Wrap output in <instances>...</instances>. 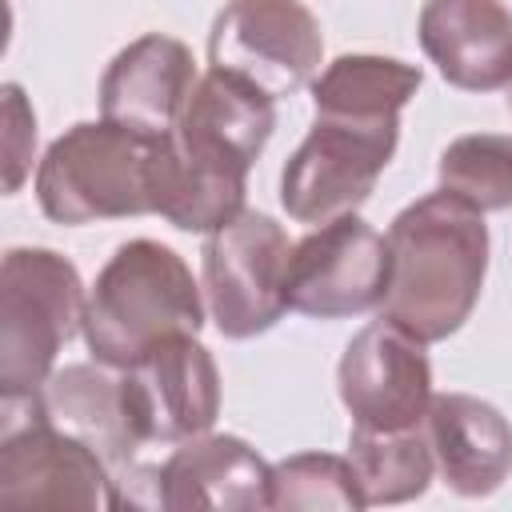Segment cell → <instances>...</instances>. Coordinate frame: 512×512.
Returning a JSON list of instances; mask_svg holds the SVG:
<instances>
[{
  "label": "cell",
  "instance_id": "obj_17",
  "mask_svg": "<svg viewBox=\"0 0 512 512\" xmlns=\"http://www.w3.org/2000/svg\"><path fill=\"white\" fill-rule=\"evenodd\" d=\"M36 412L60 432L96 448L108 460L112 476H120L144 456V444L136 440L128 420L120 368H108L100 360L56 368L36 392Z\"/></svg>",
  "mask_w": 512,
  "mask_h": 512
},
{
  "label": "cell",
  "instance_id": "obj_22",
  "mask_svg": "<svg viewBox=\"0 0 512 512\" xmlns=\"http://www.w3.org/2000/svg\"><path fill=\"white\" fill-rule=\"evenodd\" d=\"M4 116H8V136H4V152H8V180L4 188L16 192L20 180L28 176L32 164V148H36V116L20 92V84H4Z\"/></svg>",
  "mask_w": 512,
  "mask_h": 512
},
{
  "label": "cell",
  "instance_id": "obj_15",
  "mask_svg": "<svg viewBox=\"0 0 512 512\" xmlns=\"http://www.w3.org/2000/svg\"><path fill=\"white\" fill-rule=\"evenodd\" d=\"M160 476V508H224V512H256L272 508V464L240 436L200 432L180 440Z\"/></svg>",
  "mask_w": 512,
  "mask_h": 512
},
{
  "label": "cell",
  "instance_id": "obj_4",
  "mask_svg": "<svg viewBox=\"0 0 512 512\" xmlns=\"http://www.w3.org/2000/svg\"><path fill=\"white\" fill-rule=\"evenodd\" d=\"M156 144L112 120H80L36 164V204L52 224L156 216Z\"/></svg>",
  "mask_w": 512,
  "mask_h": 512
},
{
  "label": "cell",
  "instance_id": "obj_6",
  "mask_svg": "<svg viewBox=\"0 0 512 512\" xmlns=\"http://www.w3.org/2000/svg\"><path fill=\"white\" fill-rule=\"evenodd\" d=\"M400 140V116L316 112L308 136L280 172V204L296 224H328L356 212Z\"/></svg>",
  "mask_w": 512,
  "mask_h": 512
},
{
  "label": "cell",
  "instance_id": "obj_1",
  "mask_svg": "<svg viewBox=\"0 0 512 512\" xmlns=\"http://www.w3.org/2000/svg\"><path fill=\"white\" fill-rule=\"evenodd\" d=\"M276 128V100L256 84L208 68L176 128L156 144L152 204L180 232H216L244 212L248 172Z\"/></svg>",
  "mask_w": 512,
  "mask_h": 512
},
{
  "label": "cell",
  "instance_id": "obj_18",
  "mask_svg": "<svg viewBox=\"0 0 512 512\" xmlns=\"http://www.w3.org/2000/svg\"><path fill=\"white\" fill-rule=\"evenodd\" d=\"M424 72L396 56L376 52H344L320 68L312 88L316 112L340 116H400L404 104L416 96Z\"/></svg>",
  "mask_w": 512,
  "mask_h": 512
},
{
  "label": "cell",
  "instance_id": "obj_2",
  "mask_svg": "<svg viewBox=\"0 0 512 512\" xmlns=\"http://www.w3.org/2000/svg\"><path fill=\"white\" fill-rule=\"evenodd\" d=\"M388 288L380 320L404 328L420 344H440L472 316L488 276L484 212L436 188L388 224Z\"/></svg>",
  "mask_w": 512,
  "mask_h": 512
},
{
  "label": "cell",
  "instance_id": "obj_14",
  "mask_svg": "<svg viewBox=\"0 0 512 512\" xmlns=\"http://www.w3.org/2000/svg\"><path fill=\"white\" fill-rule=\"evenodd\" d=\"M416 40L460 92L512 84V8L504 0H424Z\"/></svg>",
  "mask_w": 512,
  "mask_h": 512
},
{
  "label": "cell",
  "instance_id": "obj_21",
  "mask_svg": "<svg viewBox=\"0 0 512 512\" xmlns=\"http://www.w3.org/2000/svg\"><path fill=\"white\" fill-rule=\"evenodd\" d=\"M272 508L288 512H360L364 492L356 484V472L348 456L332 452H296L272 464Z\"/></svg>",
  "mask_w": 512,
  "mask_h": 512
},
{
  "label": "cell",
  "instance_id": "obj_13",
  "mask_svg": "<svg viewBox=\"0 0 512 512\" xmlns=\"http://www.w3.org/2000/svg\"><path fill=\"white\" fill-rule=\"evenodd\" d=\"M196 80L200 72L188 44L164 32H148L108 60L100 76V116L160 140L176 128Z\"/></svg>",
  "mask_w": 512,
  "mask_h": 512
},
{
  "label": "cell",
  "instance_id": "obj_3",
  "mask_svg": "<svg viewBox=\"0 0 512 512\" xmlns=\"http://www.w3.org/2000/svg\"><path fill=\"white\" fill-rule=\"evenodd\" d=\"M204 288L160 240H124L96 272L84 304V344L108 368L136 364L152 344L204 328Z\"/></svg>",
  "mask_w": 512,
  "mask_h": 512
},
{
  "label": "cell",
  "instance_id": "obj_5",
  "mask_svg": "<svg viewBox=\"0 0 512 512\" xmlns=\"http://www.w3.org/2000/svg\"><path fill=\"white\" fill-rule=\"evenodd\" d=\"M88 292L68 256L8 248L0 264V400L36 396L60 348L84 332Z\"/></svg>",
  "mask_w": 512,
  "mask_h": 512
},
{
  "label": "cell",
  "instance_id": "obj_23",
  "mask_svg": "<svg viewBox=\"0 0 512 512\" xmlns=\"http://www.w3.org/2000/svg\"><path fill=\"white\" fill-rule=\"evenodd\" d=\"M508 108H512V84H508Z\"/></svg>",
  "mask_w": 512,
  "mask_h": 512
},
{
  "label": "cell",
  "instance_id": "obj_11",
  "mask_svg": "<svg viewBox=\"0 0 512 512\" xmlns=\"http://www.w3.org/2000/svg\"><path fill=\"white\" fill-rule=\"evenodd\" d=\"M120 384L132 432L144 448L212 432L220 416V372L196 332L152 344L136 364L120 368Z\"/></svg>",
  "mask_w": 512,
  "mask_h": 512
},
{
  "label": "cell",
  "instance_id": "obj_9",
  "mask_svg": "<svg viewBox=\"0 0 512 512\" xmlns=\"http://www.w3.org/2000/svg\"><path fill=\"white\" fill-rule=\"evenodd\" d=\"M208 64L272 100L296 96L324 64L320 20L304 0H228L208 32Z\"/></svg>",
  "mask_w": 512,
  "mask_h": 512
},
{
  "label": "cell",
  "instance_id": "obj_10",
  "mask_svg": "<svg viewBox=\"0 0 512 512\" xmlns=\"http://www.w3.org/2000/svg\"><path fill=\"white\" fill-rule=\"evenodd\" d=\"M388 288V240L356 212L316 224L292 244L284 268L288 308L312 320H344L380 308Z\"/></svg>",
  "mask_w": 512,
  "mask_h": 512
},
{
  "label": "cell",
  "instance_id": "obj_20",
  "mask_svg": "<svg viewBox=\"0 0 512 512\" xmlns=\"http://www.w3.org/2000/svg\"><path fill=\"white\" fill-rule=\"evenodd\" d=\"M444 192L460 196L476 212L512 208V136L508 132H468L456 136L436 164Z\"/></svg>",
  "mask_w": 512,
  "mask_h": 512
},
{
  "label": "cell",
  "instance_id": "obj_19",
  "mask_svg": "<svg viewBox=\"0 0 512 512\" xmlns=\"http://www.w3.org/2000/svg\"><path fill=\"white\" fill-rule=\"evenodd\" d=\"M348 464L356 472V484L364 492V504H404L428 492L436 480V460L424 436V424L376 432L356 428L348 432Z\"/></svg>",
  "mask_w": 512,
  "mask_h": 512
},
{
  "label": "cell",
  "instance_id": "obj_8",
  "mask_svg": "<svg viewBox=\"0 0 512 512\" xmlns=\"http://www.w3.org/2000/svg\"><path fill=\"white\" fill-rule=\"evenodd\" d=\"M284 228L256 208H244L200 248V288L212 324L228 340H252L268 332L284 312V268H288Z\"/></svg>",
  "mask_w": 512,
  "mask_h": 512
},
{
  "label": "cell",
  "instance_id": "obj_7",
  "mask_svg": "<svg viewBox=\"0 0 512 512\" xmlns=\"http://www.w3.org/2000/svg\"><path fill=\"white\" fill-rule=\"evenodd\" d=\"M0 504L4 508H120L108 460L36 412V396L0 400Z\"/></svg>",
  "mask_w": 512,
  "mask_h": 512
},
{
  "label": "cell",
  "instance_id": "obj_12",
  "mask_svg": "<svg viewBox=\"0 0 512 512\" xmlns=\"http://www.w3.org/2000/svg\"><path fill=\"white\" fill-rule=\"evenodd\" d=\"M336 388L356 428H416L432 400V364L416 336L388 320H372L344 344Z\"/></svg>",
  "mask_w": 512,
  "mask_h": 512
},
{
  "label": "cell",
  "instance_id": "obj_16",
  "mask_svg": "<svg viewBox=\"0 0 512 512\" xmlns=\"http://www.w3.org/2000/svg\"><path fill=\"white\" fill-rule=\"evenodd\" d=\"M424 436L436 476L464 500L492 496L512 476V424L508 416L468 392H432Z\"/></svg>",
  "mask_w": 512,
  "mask_h": 512
}]
</instances>
